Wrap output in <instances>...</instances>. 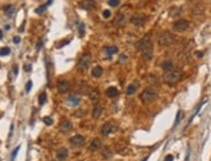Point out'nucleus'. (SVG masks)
I'll return each mask as SVG.
<instances>
[{
	"instance_id": "f257e3e1",
	"label": "nucleus",
	"mask_w": 211,
	"mask_h": 161,
	"mask_svg": "<svg viewBox=\"0 0 211 161\" xmlns=\"http://www.w3.org/2000/svg\"><path fill=\"white\" fill-rule=\"evenodd\" d=\"M183 77V74L177 70H171V71H166L163 75V80L166 81L169 85H175L176 83L181 80Z\"/></svg>"
},
{
	"instance_id": "f03ea898",
	"label": "nucleus",
	"mask_w": 211,
	"mask_h": 161,
	"mask_svg": "<svg viewBox=\"0 0 211 161\" xmlns=\"http://www.w3.org/2000/svg\"><path fill=\"white\" fill-rule=\"evenodd\" d=\"M157 98H158V93H157V90H154L153 88H148V89H145V90L140 94V99H141V102H142V103H145V105H149V103H153Z\"/></svg>"
},
{
	"instance_id": "7ed1b4c3",
	"label": "nucleus",
	"mask_w": 211,
	"mask_h": 161,
	"mask_svg": "<svg viewBox=\"0 0 211 161\" xmlns=\"http://www.w3.org/2000/svg\"><path fill=\"white\" fill-rule=\"evenodd\" d=\"M175 41H176V36L169 31H163L158 36V44L161 46H170V45H172Z\"/></svg>"
},
{
	"instance_id": "20e7f679",
	"label": "nucleus",
	"mask_w": 211,
	"mask_h": 161,
	"mask_svg": "<svg viewBox=\"0 0 211 161\" xmlns=\"http://www.w3.org/2000/svg\"><path fill=\"white\" fill-rule=\"evenodd\" d=\"M117 124H114L113 121H108V123H105L101 126V134L102 135H109V134H112L114 133V131H117Z\"/></svg>"
},
{
	"instance_id": "39448f33",
	"label": "nucleus",
	"mask_w": 211,
	"mask_h": 161,
	"mask_svg": "<svg viewBox=\"0 0 211 161\" xmlns=\"http://www.w3.org/2000/svg\"><path fill=\"white\" fill-rule=\"evenodd\" d=\"M172 27H174V30L177 31V32H184L189 28V22L185 19H179V21H176V22H174Z\"/></svg>"
},
{
	"instance_id": "423d86ee",
	"label": "nucleus",
	"mask_w": 211,
	"mask_h": 161,
	"mask_svg": "<svg viewBox=\"0 0 211 161\" xmlns=\"http://www.w3.org/2000/svg\"><path fill=\"white\" fill-rule=\"evenodd\" d=\"M150 36H152V32H148V34H146L145 36L137 43V44H136L137 51H140V52H141V51H144L146 46H149L150 44H152V43H150Z\"/></svg>"
},
{
	"instance_id": "0eeeda50",
	"label": "nucleus",
	"mask_w": 211,
	"mask_h": 161,
	"mask_svg": "<svg viewBox=\"0 0 211 161\" xmlns=\"http://www.w3.org/2000/svg\"><path fill=\"white\" fill-rule=\"evenodd\" d=\"M91 54L89 53H84L83 56L80 57V59H79V63H78V69H80V70H85L87 67L89 66V63H91Z\"/></svg>"
},
{
	"instance_id": "6e6552de",
	"label": "nucleus",
	"mask_w": 211,
	"mask_h": 161,
	"mask_svg": "<svg viewBox=\"0 0 211 161\" xmlns=\"http://www.w3.org/2000/svg\"><path fill=\"white\" fill-rule=\"evenodd\" d=\"M78 6L82 9H85V10H92L97 6V3H96L95 0H82V1H79Z\"/></svg>"
},
{
	"instance_id": "1a4fd4ad",
	"label": "nucleus",
	"mask_w": 211,
	"mask_h": 161,
	"mask_svg": "<svg viewBox=\"0 0 211 161\" xmlns=\"http://www.w3.org/2000/svg\"><path fill=\"white\" fill-rule=\"evenodd\" d=\"M84 143H85V139L83 135L77 134L70 138V144L74 146V147H82V146H84Z\"/></svg>"
},
{
	"instance_id": "9d476101",
	"label": "nucleus",
	"mask_w": 211,
	"mask_h": 161,
	"mask_svg": "<svg viewBox=\"0 0 211 161\" xmlns=\"http://www.w3.org/2000/svg\"><path fill=\"white\" fill-rule=\"evenodd\" d=\"M71 129H73V123L67 119H64L60 124V130L62 133H69V131H71Z\"/></svg>"
},
{
	"instance_id": "9b49d317",
	"label": "nucleus",
	"mask_w": 211,
	"mask_h": 161,
	"mask_svg": "<svg viewBox=\"0 0 211 161\" xmlns=\"http://www.w3.org/2000/svg\"><path fill=\"white\" fill-rule=\"evenodd\" d=\"M131 23L134 25V26L140 27V26H142V25L145 23V17L139 16V14H136V16H132L131 17Z\"/></svg>"
},
{
	"instance_id": "f8f14e48",
	"label": "nucleus",
	"mask_w": 211,
	"mask_h": 161,
	"mask_svg": "<svg viewBox=\"0 0 211 161\" xmlns=\"http://www.w3.org/2000/svg\"><path fill=\"white\" fill-rule=\"evenodd\" d=\"M69 88H70V85L66 80H60L58 83H57V90L60 93H66L69 90Z\"/></svg>"
},
{
	"instance_id": "ddd939ff",
	"label": "nucleus",
	"mask_w": 211,
	"mask_h": 161,
	"mask_svg": "<svg viewBox=\"0 0 211 161\" xmlns=\"http://www.w3.org/2000/svg\"><path fill=\"white\" fill-rule=\"evenodd\" d=\"M67 156H69V151H67V149L66 148H58V149H57V152H56V157H57V159H58V160H66L67 159Z\"/></svg>"
},
{
	"instance_id": "4468645a",
	"label": "nucleus",
	"mask_w": 211,
	"mask_h": 161,
	"mask_svg": "<svg viewBox=\"0 0 211 161\" xmlns=\"http://www.w3.org/2000/svg\"><path fill=\"white\" fill-rule=\"evenodd\" d=\"M102 111H104L102 106L96 105V106L93 107V110H92V117H93V119H100V117H101V115H102Z\"/></svg>"
},
{
	"instance_id": "2eb2a0df",
	"label": "nucleus",
	"mask_w": 211,
	"mask_h": 161,
	"mask_svg": "<svg viewBox=\"0 0 211 161\" xmlns=\"http://www.w3.org/2000/svg\"><path fill=\"white\" fill-rule=\"evenodd\" d=\"M141 52H142V56H144V58H145L146 61H150V59H152V57H153V45L150 44L149 46H146L144 51H141Z\"/></svg>"
},
{
	"instance_id": "dca6fc26",
	"label": "nucleus",
	"mask_w": 211,
	"mask_h": 161,
	"mask_svg": "<svg viewBox=\"0 0 211 161\" xmlns=\"http://www.w3.org/2000/svg\"><path fill=\"white\" fill-rule=\"evenodd\" d=\"M66 102L69 103L70 106H78L80 103V97H78V95H69L66 98Z\"/></svg>"
},
{
	"instance_id": "f3484780",
	"label": "nucleus",
	"mask_w": 211,
	"mask_h": 161,
	"mask_svg": "<svg viewBox=\"0 0 211 161\" xmlns=\"http://www.w3.org/2000/svg\"><path fill=\"white\" fill-rule=\"evenodd\" d=\"M100 148H101V141H100L99 138H95L93 141L91 142V144H89V149H91V151H99Z\"/></svg>"
},
{
	"instance_id": "a211bd4d",
	"label": "nucleus",
	"mask_w": 211,
	"mask_h": 161,
	"mask_svg": "<svg viewBox=\"0 0 211 161\" xmlns=\"http://www.w3.org/2000/svg\"><path fill=\"white\" fill-rule=\"evenodd\" d=\"M78 90H79L80 93H83V94H85V95L91 94V87H88L85 83H80L79 87H78Z\"/></svg>"
},
{
	"instance_id": "6ab92c4d",
	"label": "nucleus",
	"mask_w": 211,
	"mask_h": 161,
	"mask_svg": "<svg viewBox=\"0 0 211 161\" xmlns=\"http://www.w3.org/2000/svg\"><path fill=\"white\" fill-rule=\"evenodd\" d=\"M124 22H126V17H124V14L118 13L115 19H114V25H115V26H122V25H124Z\"/></svg>"
},
{
	"instance_id": "aec40b11",
	"label": "nucleus",
	"mask_w": 211,
	"mask_h": 161,
	"mask_svg": "<svg viewBox=\"0 0 211 161\" xmlns=\"http://www.w3.org/2000/svg\"><path fill=\"white\" fill-rule=\"evenodd\" d=\"M161 67L164 70V71H171L174 69V63H172V61H170V59H166V61H163L162 64H161Z\"/></svg>"
},
{
	"instance_id": "412c9836",
	"label": "nucleus",
	"mask_w": 211,
	"mask_h": 161,
	"mask_svg": "<svg viewBox=\"0 0 211 161\" xmlns=\"http://www.w3.org/2000/svg\"><path fill=\"white\" fill-rule=\"evenodd\" d=\"M106 95L109 97V98H114V97L118 95V89L115 87H110L106 89Z\"/></svg>"
},
{
	"instance_id": "4be33fe9",
	"label": "nucleus",
	"mask_w": 211,
	"mask_h": 161,
	"mask_svg": "<svg viewBox=\"0 0 211 161\" xmlns=\"http://www.w3.org/2000/svg\"><path fill=\"white\" fill-rule=\"evenodd\" d=\"M102 72H104V69L101 66H96L92 69V76L93 77H100L102 75Z\"/></svg>"
},
{
	"instance_id": "5701e85b",
	"label": "nucleus",
	"mask_w": 211,
	"mask_h": 161,
	"mask_svg": "<svg viewBox=\"0 0 211 161\" xmlns=\"http://www.w3.org/2000/svg\"><path fill=\"white\" fill-rule=\"evenodd\" d=\"M101 155H102L104 159H110V157L113 156V152L109 147H104V149L101 151Z\"/></svg>"
},
{
	"instance_id": "b1692460",
	"label": "nucleus",
	"mask_w": 211,
	"mask_h": 161,
	"mask_svg": "<svg viewBox=\"0 0 211 161\" xmlns=\"http://www.w3.org/2000/svg\"><path fill=\"white\" fill-rule=\"evenodd\" d=\"M136 89H137V84H131V85H128L127 87V95H132V94H135V92H136Z\"/></svg>"
},
{
	"instance_id": "393cba45",
	"label": "nucleus",
	"mask_w": 211,
	"mask_h": 161,
	"mask_svg": "<svg viewBox=\"0 0 211 161\" xmlns=\"http://www.w3.org/2000/svg\"><path fill=\"white\" fill-rule=\"evenodd\" d=\"M51 4H52V0H49L48 3H45V4H43V5L40 6V8L35 9V13H37V14H40V13H43V12H44L45 9H47V6H48V5H51Z\"/></svg>"
},
{
	"instance_id": "a878e982",
	"label": "nucleus",
	"mask_w": 211,
	"mask_h": 161,
	"mask_svg": "<svg viewBox=\"0 0 211 161\" xmlns=\"http://www.w3.org/2000/svg\"><path fill=\"white\" fill-rule=\"evenodd\" d=\"M4 12L7 13V16H12L13 12H14V6L13 5H7L4 8Z\"/></svg>"
},
{
	"instance_id": "bb28decb",
	"label": "nucleus",
	"mask_w": 211,
	"mask_h": 161,
	"mask_svg": "<svg viewBox=\"0 0 211 161\" xmlns=\"http://www.w3.org/2000/svg\"><path fill=\"white\" fill-rule=\"evenodd\" d=\"M117 52H118V48H117V46H109V48H106V53H108L109 56L115 54Z\"/></svg>"
},
{
	"instance_id": "cd10ccee",
	"label": "nucleus",
	"mask_w": 211,
	"mask_h": 161,
	"mask_svg": "<svg viewBox=\"0 0 211 161\" xmlns=\"http://www.w3.org/2000/svg\"><path fill=\"white\" fill-rule=\"evenodd\" d=\"M45 101H47V94H45V93H42V94L39 95V105H44Z\"/></svg>"
},
{
	"instance_id": "c85d7f7f",
	"label": "nucleus",
	"mask_w": 211,
	"mask_h": 161,
	"mask_svg": "<svg viewBox=\"0 0 211 161\" xmlns=\"http://www.w3.org/2000/svg\"><path fill=\"white\" fill-rule=\"evenodd\" d=\"M119 3H120V0H109L108 4H109L110 6H114V8H115V6L119 5Z\"/></svg>"
},
{
	"instance_id": "c756f323",
	"label": "nucleus",
	"mask_w": 211,
	"mask_h": 161,
	"mask_svg": "<svg viewBox=\"0 0 211 161\" xmlns=\"http://www.w3.org/2000/svg\"><path fill=\"white\" fill-rule=\"evenodd\" d=\"M10 53V49L9 48H3L0 49V56H8Z\"/></svg>"
},
{
	"instance_id": "7c9ffc66",
	"label": "nucleus",
	"mask_w": 211,
	"mask_h": 161,
	"mask_svg": "<svg viewBox=\"0 0 211 161\" xmlns=\"http://www.w3.org/2000/svg\"><path fill=\"white\" fill-rule=\"evenodd\" d=\"M180 119H181V111H177V115H176V120H175V124L174 126H176V125L180 123Z\"/></svg>"
},
{
	"instance_id": "2f4dec72",
	"label": "nucleus",
	"mask_w": 211,
	"mask_h": 161,
	"mask_svg": "<svg viewBox=\"0 0 211 161\" xmlns=\"http://www.w3.org/2000/svg\"><path fill=\"white\" fill-rule=\"evenodd\" d=\"M18 151H20V147H16V148H14V151H13V153H12V157H10V160H12V161H14V159H16V156H17V153H18Z\"/></svg>"
},
{
	"instance_id": "473e14b6",
	"label": "nucleus",
	"mask_w": 211,
	"mask_h": 161,
	"mask_svg": "<svg viewBox=\"0 0 211 161\" xmlns=\"http://www.w3.org/2000/svg\"><path fill=\"white\" fill-rule=\"evenodd\" d=\"M78 30H79V35H80V36H83V35H84V25L80 23L79 27H78Z\"/></svg>"
},
{
	"instance_id": "72a5a7b5",
	"label": "nucleus",
	"mask_w": 211,
	"mask_h": 161,
	"mask_svg": "<svg viewBox=\"0 0 211 161\" xmlns=\"http://www.w3.org/2000/svg\"><path fill=\"white\" fill-rule=\"evenodd\" d=\"M43 121H44L45 125H52V124H53V121H52L51 117H44V119H43Z\"/></svg>"
},
{
	"instance_id": "f704fd0d",
	"label": "nucleus",
	"mask_w": 211,
	"mask_h": 161,
	"mask_svg": "<svg viewBox=\"0 0 211 161\" xmlns=\"http://www.w3.org/2000/svg\"><path fill=\"white\" fill-rule=\"evenodd\" d=\"M102 16H104V18H110V16H112V13H110V10H104L102 12Z\"/></svg>"
},
{
	"instance_id": "c9c22d12",
	"label": "nucleus",
	"mask_w": 211,
	"mask_h": 161,
	"mask_svg": "<svg viewBox=\"0 0 211 161\" xmlns=\"http://www.w3.org/2000/svg\"><path fill=\"white\" fill-rule=\"evenodd\" d=\"M149 81H150V83H153V84H158V80H157V76H150Z\"/></svg>"
},
{
	"instance_id": "e433bc0d",
	"label": "nucleus",
	"mask_w": 211,
	"mask_h": 161,
	"mask_svg": "<svg viewBox=\"0 0 211 161\" xmlns=\"http://www.w3.org/2000/svg\"><path fill=\"white\" fill-rule=\"evenodd\" d=\"M69 43H70V40H69V39H67V40H64V41H61V43H60V44H58V48H62L64 45L69 44Z\"/></svg>"
},
{
	"instance_id": "4c0bfd02",
	"label": "nucleus",
	"mask_w": 211,
	"mask_h": 161,
	"mask_svg": "<svg viewBox=\"0 0 211 161\" xmlns=\"http://www.w3.org/2000/svg\"><path fill=\"white\" fill-rule=\"evenodd\" d=\"M31 87H33V83H31V81H28V83L26 84V92H27V93L31 90Z\"/></svg>"
},
{
	"instance_id": "58836bf2",
	"label": "nucleus",
	"mask_w": 211,
	"mask_h": 161,
	"mask_svg": "<svg viewBox=\"0 0 211 161\" xmlns=\"http://www.w3.org/2000/svg\"><path fill=\"white\" fill-rule=\"evenodd\" d=\"M174 160V156L172 155H167L166 159H164V161H172Z\"/></svg>"
},
{
	"instance_id": "ea45409f",
	"label": "nucleus",
	"mask_w": 211,
	"mask_h": 161,
	"mask_svg": "<svg viewBox=\"0 0 211 161\" xmlns=\"http://www.w3.org/2000/svg\"><path fill=\"white\" fill-rule=\"evenodd\" d=\"M25 71H26V72H30V71H31V66H30V64H26V66H25Z\"/></svg>"
},
{
	"instance_id": "a19ab883",
	"label": "nucleus",
	"mask_w": 211,
	"mask_h": 161,
	"mask_svg": "<svg viewBox=\"0 0 211 161\" xmlns=\"http://www.w3.org/2000/svg\"><path fill=\"white\" fill-rule=\"evenodd\" d=\"M13 41L16 43V44H18V43L21 41V39H20V36H14V39H13Z\"/></svg>"
},
{
	"instance_id": "79ce46f5",
	"label": "nucleus",
	"mask_w": 211,
	"mask_h": 161,
	"mask_svg": "<svg viewBox=\"0 0 211 161\" xmlns=\"http://www.w3.org/2000/svg\"><path fill=\"white\" fill-rule=\"evenodd\" d=\"M42 44H43V43H42V40H40V41H39L38 44H37V49H38V51H39V49L42 48Z\"/></svg>"
},
{
	"instance_id": "37998d69",
	"label": "nucleus",
	"mask_w": 211,
	"mask_h": 161,
	"mask_svg": "<svg viewBox=\"0 0 211 161\" xmlns=\"http://www.w3.org/2000/svg\"><path fill=\"white\" fill-rule=\"evenodd\" d=\"M196 56L197 57H203V52H197L196 53Z\"/></svg>"
},
{
	"instance_id": "c03bdc74",
	"label": "nucleus",
	"mask_w": 211,
	"mask_h": 161,
	"mask_svg": "<svg viewBox=\"0 0 211 161\" xmlns=\"http://www.w3.org/2000/svg\"><path fill=\"white\" fill-rule=\"evenodd\" d=\"M14 75H17V74H18V67H17V66H14Z\"/></svg>"
},
{
	"instance_id": "a18cd8bd",
	"label": "nucleus",
	"mask_w": 211,
	"mask_h": 161,
	"mask_svg": "<svg viewBox=\"0 0 211 161\" xmlns=\"http://www.w3.org/2000/svg\"><path fill=\"white\" fill-rule=\"evenodd\" d=\"M1 38H3V31L0 30V39H1Z\"/></svg>"
},
{
	"instance_id": "49530a36",
	"label": "nucleus",
	"mask_w": 211,
	"mask_h": 161,
	"mask_svg": "<svg viewBox=\"0 0 211 161\" xmlns=\"http://www.w3.org/2000/svg\"><path fill=\"white\" fill-rule=\"evenodd\" d=\"M146 160H148V157H145V159H144V160H142V161H146Z\"/></svg>"
}]
</instances>
